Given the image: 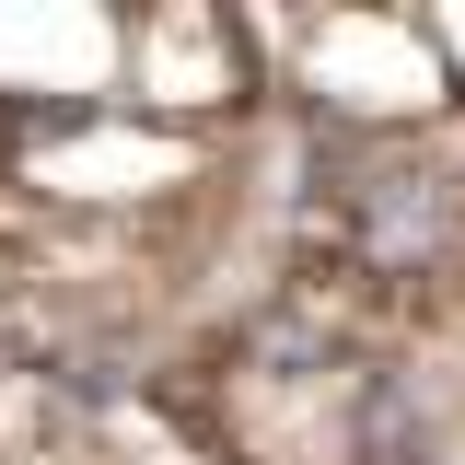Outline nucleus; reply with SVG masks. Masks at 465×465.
I'll return each mask as SVG.
<instances>
[{"label": "nucleus", "mask_w": 465, "mask_h": 465, "mask_svg": "<svg viewBox=\"0 0 465 465\" xmlns=\"http://www.w3.org/2000/svg\"><path fill=\"white\" fill-rule=\"evenodd\" d=\"M140 94L152 105H244V35L186 12V24H140Z\"/></svg>", "instance_id": "obj_1"}]
</instances>
